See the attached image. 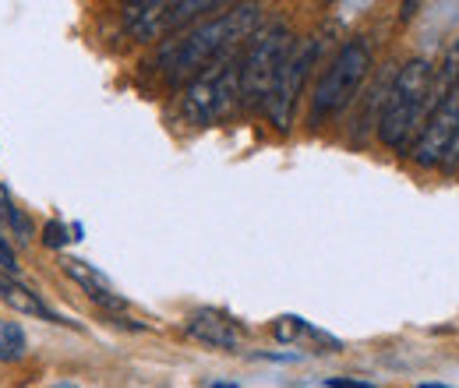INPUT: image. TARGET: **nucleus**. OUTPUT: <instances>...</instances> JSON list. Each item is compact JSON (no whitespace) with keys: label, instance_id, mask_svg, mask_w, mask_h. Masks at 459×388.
I'll return each mask as SVG.
<instances>
[{"label":"nucleus","instance_id":"412c9836","mask_svg":"<svg viewBox=\"0 0 459 388\" xmlns=\"http://www.w3.org/2000/svg\"><path fill=\"white\" fill-rule=\"evenodd\" d=\"M54 388H78V385H54Z\"/></svg>","mask_w":459,"mask_h":388},{"label":"nucleus","instance_id":"423d86ee","mask_svg":"<svg viewBox=\"0 0 459 388\" xmlns=\"http://www.w3.org/2000/svg\"><path fill=\"white\" fill-rule=\"evenodd\" d=\"M209 11H220V4L216 0H142L124 7V25L138 43H156V39L177 36L184 25H191Z\"/></svg>","mask_w":459,"mask_h":388},{"label":"nucleus","instance_id":"f8f14e48","mask_svg":"<svg viewBox=\"0 0 459 388\" xmlns=\"http://www.w3.org/2000/svg\"><path fill=\"white\" fill-rule=\"evenodd\" d=\"M456 89H459V39L446 50L442 64H438L435 74H431V89H428V103H424V120L438 110Z\"/></svg>","mask_w":459,"mask_h":388},{"label":"nucleus","instance_id":"9d476101","mask_svg":"<svg viewBox=\"0 0 459 388\" xmlns=\"http://www.w3.org/2000/svg\"><path fill=\"white\" fill-rule=\"evenodd\" d=\"M0 300H4L11 311L32 315V318H43V322H54V325H67L54 307H47V300H43L39 293H32L25 282H18L14 276H0Z\"/></svg>","mask_w":459,"mask_h":388},{"label":"nucleus","instance_id":"f3484780","mask_svg":"<svg viewBox=\"0 0 459 388\" xmlns=\"http://www.w3.org/2000/svg\"><path fill=\"white\" fill-rule=\"evenodd\" d=\"M0 269H7L11 276H18V258H14V251H11V244L0 237Z\"/></svg>","mask_w":459,"mask_h":388},{"label":"nucleus","instance_id":"6ab92c4d","mask_svg":"<svg viewBox=\"0 0 459 388\" xmlns=\"http://www.w3.org/2000/svg\"><path fill=\"white\" fill-rule=\"evenodd\" d=\"M417 388H446V385H435V382H424V385H417Z\"/></svg>","mask_w":459,"mask_h":388},{"label":"nucleus","instance_id":"6e6552de","mask_svg":"<svg viewBox=\"0 0 459 388\" xmlns=\"http://www.w3.org/2000/svg\"><path fill=\"white\" fill-rule=\"evenodd\" d=\"M456 138H459V89L424 120L420 127V138L413 145V160L420 167H442L453 160V149H456Z\"/></svg>","mask_w":459,"mask_h":388},{"label":"nucleus","instance_id":"dca6fc26","mask_svg":"<svg viewBox=\"0 0 459 388\" xmlns=\"http://www.w3.org/2000/svg\"><path fill=\"white\" fill-rule=\"evenodd\" d=\"M67 222H60V220H50L47 226H43V244L50 247V251H60V247H67Z\"/></svg>","mask_w":459,"mask_h":388},{"label":"nucleus","instance_id":"4468645a","mask_svg":"<svg viewBox=\"0 0 459 388\" xmlns=\"http://www.w3.org/2000/svg\"><path fill=\"white\" fill-rule=\"evenodd\" d=\"M25 357V332L18 322H0V364Z\"/></svg>","mask_w":459,"mask_h":388},{"label":"nucleus","instance_id":"a211bd4d","mask_svg":"<svg viewBox=\"0 0 459 388\" xmlns=\"http://www.w3.org/2000/svg\"><path fill=\"white\" fill-rule=\"evenodd\" d=\"M325 388H378L371 385V382H360V378H329Z\"/></svg>","mask_w":459,"mask_h":388},{"label":"nucleus","instance_id":"ddd939ff","mask_svg":"<svg viewBox=\"0 0 459 388\" xmlns=\"http://www.w3.org/2000/svg\"><path fill=\"white\" fill-rule=\"evenodd\" d=\"M0 220L7 222L22 240H29V237H32V222H29V216L14 205V198H11V191H7L4 184H0Z\"/></svg>","mask_w":459,"mask_h":388},{"label":"nucleus","instance_id":"7ed1b4c3","mask_svg":"<svg viewBox=\"0 0 459 388\" xmlns=\"http://www.w3.org/2000/svg\"><path fill=\"white\" fill-rule=\"evenodd\" d=\"M368 71H371V47H368V39H360V36L346 39L343 47H340V54L333 56L329 67L322 71L318 85H315L311 116L325 120V116H336L340 110H346L357 99Z\"/></svg>","mask_w":459,"mask_h":388},{"label":"nucleus","instance_id":"9b49d317","mask_svg":"<svg viewBox=\"0 0 459 388\" xmlns=\"http://www.w3.org/2000/svg\"><path fill=\"white\" fill-rule=\"evenodd\" d=\"M60 269H64V276H71L78 286H85V293L100 304V307H107V311H124V300L117 297L114 289H110V282L100 276L92 265H85V262H78V258H64L60 262Z\"/></svg>","mask_w":459,"mask_h":388},{"label":"nucleus","instance_id":"2eb2a0df","mask_svg":"<svg viewBox=\"0 0 459 388\" xmlns=\"http://www.w3.org/2000/svg\"><path fill=\"white\" fill-rule=\"evenodd\" d=\"M311 329L304 318H297V315H283V318H276V325H273V332H276V339H283V342H293L297 335H304Z\"/></svg>","mask_w":459,"mask_h":388},{"label":"nucleus","instance_id":"aec40b11","mask_svg":"<svg viewBox=\"0 0 459 388\" xmlns=\"http://www.w3.org/2000/svg\"><path fill=\"white\" fill-rule=\"evenodd\" d=\"M212 388H237V385H212Z\"/></svg>","mask_w":459,"mask_h":388},{"label":"nucleus","instance_id":"39448f33","mask_svg":"<svg viewBox=\"0 0 459 388\" xmlns=\"http://www.w3.org/2000/svg\"><path fill=\"white\" fill-rule=\"evenodd\" d=\"M290 47H293V36L283 22L262 29L251 39L247 54L240 60V103L244 107H265L269 103V92L283 71Z\"/></svg>","mask_w":459,"mask_h":388},{"label":"nucleus","instance_id":"1a4fd4ad","mask_svg":"<svg viewBox=\"0 0 459 388\" xmlns=\"http://www.w3.org/2000/svg\"><path fill=\"white\" fill-rule=\"evenodd\" d=\"M184 332L191 335V339H198V342H205V346H216V349H237L240 346V329L230 318H223L220 311H195V315H187Z\"/></svg>","mask_w":459,"mask_h":388},{"label":"nucleus","instance_id":"f03ea898","mask_svg":"<svg viewBox=\"0 0 459 388\" xmlns=\"http://www.w3.org/2000/svg\"><path fill=\"white\" fill-rule=\"evenodd\" d=\"M431 60L424 56H413L406 60L393 85H389V99H385V110L378 120V138L382 145L389 149H403L410 142V134L417 131V124L424 120V103H428V89H431Z\"/></svg>","mask_w":459,"mask_h":388},{"label":"nucleus","instance_id":"0eeeda50","mask_svg":"<svg viewBox=\"0 0 459 388\" xmlns=\"http://www.w3.org/2000/svg\"><path fill=\"white\" fill-rule=\"evenodd\" d=\"M315 56H318V39H293L287 60H283V71H280V78L269 92V103H265V113H269L276 131H290L300 89L315 67Z\"/></svg>","mask_w":459,"mask_h":388},{"label":"nucleus","instance_id":"20e7f679","mask_svg":"<svg viewBox=\"0 0 459 388\" xmlns=\"http://www.w3.org/2000/svg\"><path fill=\"white\" fill-rule=\"evenodd\" d=\"M240 99V60L233 54H223L216 64H209L198 78L187 82L180 96V113L191 124H216L223 120Z\"/></svg>","mask_w":459,"mask_h":388},{"label":"nucleus","instance_id":"f257e3e1","mask_svg":"<svg viewBox=\"0 0 459 388\" xmlns=\"http://www.w3.org/2000/svg\"><path fill=\"white\" fill-rule=\"evenodd\" d=\"M258 11H262L258 4H237V7H230L223 14L187 29V32H177L170 39H163V47H160V71L170 82L198 78L209 64H216L223 54H233V47L255 32Z\"/></svg>","mask_w":459,"mask_h":388}]
</instances>
